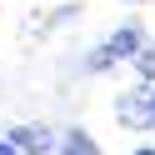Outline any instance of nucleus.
<instances>
[{
    "mask_svg": "<svg viewBox=\"0 0 155 155\" xmlns=\"http://www.w3.org/2000/svg\"><path fill=\"white\" fill-rule=\"evenodd\" d=\"M135 50H140V30H135V25H125V30H115L110 40H105V50L95 55V65L105 70L110 60H125V55H135Z\"/></svg>",
    "mask_w": 155,
    "mask_h": 155,
    "instance_id": "obj_1",
    "label": "nucleus"
},
{
    "mask_svg": "<svg viewBox=\"0 0 155 155\" xmlns=\"http://www.w3.org/2000/svg\"><path fill=\"white\" fill-rule=\"evenodd\" d=\"M120 115H125V120H145V115H155V105H145L140 95H135V100H125V105H120Z\"/></svg>",
    "mask_w": 155,
    "mask_h": 155,
    "instance_id": "obj_2",
    "label": "nucleus"
},
{
    "mask_svg": "<svg viewBox=\"0 0 155 155\" xmlns=\"http://www.w3.org/2000/svg\"><path fill=\"white\" fill-rule=\"evenodd\" d=\"M15 140H20L25 150H45V145H50V135H40V130H20Z\"/></svg>",
    "mask_w": 155,
    "mask_h": 155,
    "instance_id": "obj_3",
    "label": "nucleus"
},
{
    "mask_svg": "<svg viewBox=\"0 0 155 155\" xmlns=\"http://www.w3.org/2000/svg\"><path fill=\"white\" fill-rule=\"evenodd\" d=\"M65 155H100V150H95L85 135H70V140H65Z\"/></svg>",
    "mask_w": 155,
    "mask_h": 155,
    "instance_id": "obj_4",
    "label": "nucleus"
},
{
    "mask_svg": "<svg viewBox=\"0 0 155 155\" xmlns=\"http://www.w3.org/2000/svg\"><path fill=\"white\" fill-rule=\"evenodd\" d=\"M0 155H20V145H15V140H0Z\"/></svg>",
    "mask_w": 155,
    "mask_h": 155,
    "instance_id": "obj_5",
    "label": "nucleus"
},
{
    "mask_svg": "<svg viewBox=\"0 0 155 155\" xmlns=\"http://www.w3.org/2000/svg\"><path fill=\"white\" fill-rule=\"evenodd\" d=\"M135 155H155V150H135Z\"/></svg>",
    "mask_w": 155,
    "mask_h": 155,
    "instance_id": "obj_6",
    "label": "nucleus"
}]
</instances>
